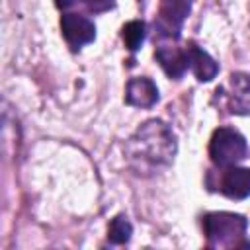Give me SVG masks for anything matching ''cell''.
I'll list each match as a JSON object with an SVG mask.
<instances>
[{"mask_svg": "<svg viewBox=\"0 0 250 250\" xmlns=\"http://www.w3.org/2000/svg\"><path fill=\"white\" fill-rule=\"evenodd\" d=\"M125 150L137 170L168 166L176 154V135L164 121L148 119L131 135Z\"/></svg>", "mask_w": 250, "mask_h": 250, "instance_id": "6da1fadb", "label": "cell"}, {"mask_svg": "<svg viewBox=\"0 0 250 250\" xmlns=\"http://www.w3.org/2000/svg\"><path fill=\"white\" fill-rule=\"evenodd\" d=\"M203 232L207 236V246L211 248H236V246H250V240L244 238L248 221L244 215L238 213H207L201 219Z\"/></svg>", "mask_w": 250, "mask_h": 250, "instance_id": "7a4b0ae2", "label": "cell"}, {"mask_svg": "<svg viewBox=\"0 0 250 250\" xmlns=\"http://www.w3.org/2000/svg\"><path fill=\"white\" fill-rule=\"evenodd\" d=\"M248 145L246 139L230 127H219L209 143V156L217 168L236 166L242 158H246Z\"/></svg>", "mask_w": 250, "mask_h": 250, "instance_id": "3957f363", "label": "cell"}, {"mask_svg": "<svg viewBox=\"0 0 250 250\" xmlns=\"http://www.w3.org/2000/svg\"><path fill=\"white\" fill-rule=\"evenodd\" d=\"M191 0H160L158 14L154 20V33L160 39L178 41L186 18L189 16Z\"/></svg>", "mask_w": 250, "mask_h": 250, "instance_id": "277c9868", "label": "cell"}, {"mask_svg": "<svg viewBox=\"0 0 250 250\" xmlns=\"http://www.w3.org/2000/svg\"><path fill=\"white\" fill-rule=\"evenodd\" d=\"M207 186L230 199H246L250 195V168H219L217 182L209 180Z\"/></svg>", "mask_w": 250, "mask_h": 250, "instance_id": "5b68a950", "label": "cell"}, {"mask_svg": "<svg viewBox=\"0 0 250 250\" xmlns=\"http://www.w3.org/2000/svg\"><path fill=\"white\" fill-rule=\"evenodd\" d=\"M61 31L72 49H80L96 39V25L92 20L80 14H62Z\"/></svg>", "mask_w": 250, "mask_h": 250, "instance_id": "8992f818", "label": "cell"}, {"mask_svg": "<svg viewBox=\"0 0 250 250\" xmlns=\"http://www.w3.org/2000/svg\"><path fill=\"white\" fill-rule=\"evenodd\" d=\"M229 111L234 115L250 113V76L244 72H232L229 80Z\"/></svg>", "mask_w": 250, "mask_h": 250, "instance_id": "52a82bcc", "label": "cell"}, {"mask_svg": "<svg viewBox=\"0 0 250 250\" xmlns=\"http://www.w3.org/2000/svg\"><path fill=\"white\" fill-rule=\"evenodd\" d=\"M125 102L133 107H152L158 102V88L146 76H135L125 86Z\"/></svg>", "mask_w": 250, "mask_h": 250, "instance_id": "ba28073f", "label": "cell"}, {"mask_svg": "<svg viewBox=\"0 0 250 250\" xmlns=\"http://www.w3.org/2000/svg\"><path fill=\"white\" fill-rule=\"evenodd\" d=\"M154 59L158 61V64L162 66V70L174 78V80H180L186 70L189 68V62H188V51L186 49H180V47H170V45H160L156 51H154Z\"/></svg>", "mask_w": 250, "mask_h": 250, "instance_id": "9c48e42d", "label": "cell"}, {"mask_svg": "<svg viewBox=\"0 0 250 250\" xmlns=\"http://www.w3.org/2000/svg\"><path fill=\"white\" fill-rule=\"evenodd\" d=\"M186 51H188L189 68H191V72L195 74V78H197L199 82H209V80H213V78L217 76L219 64L215 62V59H213L207 51H203V49L197 47L195 43H188Z\"/></svg>", "mask_w": 250, "mask_h": 250, "instance_id": "30bf717a", "label": "cell"}, {"mask_svg": "<svg viewBox=\"0 0 250 250\" xmlns=\"http://www.w3.org/2000/svg\"><path fill=\"white\" fill-rule=\"evenodd\" d=\"M121 37H123L125 47H127L131 53L139 51L141 45H143V41H145V37H146V25H145V21H141V20L127 21V23L121 27Z\"/></svg>", "mask_w": 250, "mask_h": 250, "instance_id": "8fae6325", "label": "cell"}, {"mask_svg": "<svg viewBox=\"0 0 250 250\" xmlns=\"http://www.w3.org/2000/svg\"><path fill=\"white\" fill-rule=\"evenodd\" d=\"M133 234V225L129 223V219L125 215H117L111 219L109 227H107V240L111 244H125L129 242Z\"/></svg>", "mask_w": 250, "mask_h": 250, "instance_id": "7c38bea8", "label": "cell"}, {"mask_svg": "<svg viewBox=\"0 0 250 250\" xmlns=\"http://www.w3.org/2000/svg\"><path fill=\"white\" fill-rule=\"evenodd\" d=\"M82 2L88 6L90 12H96V14L107 12V10L113 8V4H115V0H82Z\"/></svg>", "mask_w": 250, "mask_h": 250, "instance_id": "4fadbf2b", "label": "cell"}, {"mask_svg": "<svg viewBox=\"0 0 250 250\" xmlns=\"http://www.w3.org/2000/svg\"><path fill=\"white\" fill-rule=\"evenodd\" d=\"M78 0H55V4L59 6V8H70V6H74Z\"/></svg>", "mask_w": 250, "mask_h": 250, "instance_id": "5bb4252c", "label": "cell"}]
</instances>
